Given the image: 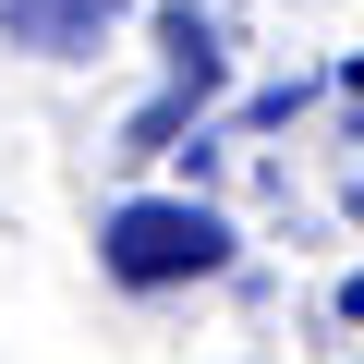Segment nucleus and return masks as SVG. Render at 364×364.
Instances as JSON below:
<instances>
[{
  "mask_svg": "<svg viewBox=\"0 0 364 364\" xmlns=\"http://www.w3.org/2000/svg\"><path fill=\"white\" fill-rule=\"evenodd\" d=\"M109 13H122V0H0V37L37 49V61H85Z\"/></svg>",
  "mask_w": 364,
  "mask_h": 364,
  "instance_id": "nucleus-2",
  "label": "nucleus"
},
{
  "mask_svg": "<svg viewBox=\"0 0 364 364\" xmlns=\"http://www.w3.org/2000/svg\"><path fill=\"white\" fill-rule=\"evenodd\" d=\"M97 255H109V279H122V291H170V279H207V267H231V219H219V207L134 195V207H109Z\"/></svg>",
  "mask_w": 364,
  "mask_h": 364,
  "instance_id": "nucleus-1",
  "label": "nucleus"
}]
</instances>
